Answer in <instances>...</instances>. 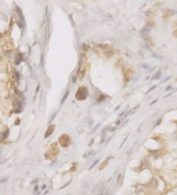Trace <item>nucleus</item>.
Segmentation results:
<instances>
[{
  "mask_svg": "<svg viewBox=\"0 0 177 195\" xmlns=\"http://www.w3.org/2000/svg\"><path fill=\"white\" fill-rule=\"evenodd\" d=\"M87 94H88L87 89L85 87H81V88H79V91L76 94V98L80 97L79 99H86Z\"/></svg>",
  "mask_w": 177,
  "mask_h": 195,
  "instance_id": "nucleus-1",
  "label": "nucleus"
}]
</instances>
